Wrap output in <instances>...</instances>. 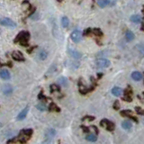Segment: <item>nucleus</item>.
Wrapping results in <instances>:
<instances>
[{
    "label": "nucleus",
    "mask_w": 144,
    "mask_h": 144,
    "mask_svg": "<svg viewBox=\"0 0 144 144\" xmlns=\"http://www.w3.org/2000/svg\"><path fill=\"white\" fill-rule=\"evenodd\" d=\"M81 128L83 129L85 132H89V128H88V127H86V126L82 125V126H81Z\"/></svg>",
    "instance_id": "473e14b6"
},
{
    "label": "nucleus",
    "mask_w": 144,
    "mask_h": 144,
    "mask_svg": "<svg viewBox=\"0 0 144 144\" xmlns=\"http://www.w3.org/2000/svg\"><path fill=\"white\" fill-rule=\"evenodd\" d=\"M0 24L3 25V26H6V27H16V24L14 22L13 20H11L10 18H3L0 20Z\"/></svg>",
    "instance_id": "20e7f679"
},
{
    "label": "nucleus",
    "mask_w": 144,
    "mask_h": 144,
    "mask_svg": "<svg viewBox=\"0 0 144 144\" xmlns=\"http://www.w3.org/2000/svg\"><path fill=\"white\" fill-rule=\"evenodd\" d=\"M3 92L5 95H10L13 92V88L10 85H5L3 88Z\"/></svg>",
    "instance_id": "dca6fc26"
},
{
    "label": "nucleus",
    "mask_w": 144,
    "mask_h": 144,
    "mask_svg": "<svg viewBox=\"0 0 144 144\" xmlns=\"http://www.w3.org/2000/svg\"><path fill=\"white\" fill-rule=\"evenodd\" d=\"M81 36H82L81 32L78 31V30H74L71 33L70 37H71V40L74 42H78L80 40H81Z\"/></svg>",
    "instance_id": "39448f33"
},
{
    "label": "nucleus",
    "mask_w": 144,
    "mask_h": 144,
    "mask_svg": "<svg viewBox=\"0 0 144 144\" xmlns=\"http://www.w3.org/2000/svg\"><path fill=\"white\" fill-rule=\"evenodd\" d=\"M132 126V122H130V121H124L122 122V127L124 129H125V130H131Z\"/></svg>",
    "instance_id": "a211bd4d"
},
{
    "label": "nucleus",
    "mask_w": 144,
    "mask_h": 144,
    "mask_svg": "<svg viewBox=\"0 0 144 144\" xmlns=\"http://www.w3.org/2000/svg\"><path fill=\"white\" fill-rule=\"evenodd\" d=\"M125 38L127 41L129 42L132 41V40L134 39V33H133L132 31H127L125 33Z\"/></svg>",
    "instance_id": "aec40b11"
},
{
    "label": "nucleus",
    "mask_w": 144,
    "mask_h": 144,
    "mask_svg": "<svg viewBox=\"0 0 144 144\" xmlns=\"http://www.w3.org/2000/svg\"><path fill=\"white\" fill-rule=\"evenodd\" d=\"M32 134H33V130H32V129H24V130H22L19 132L16 139L10 140V141H8V142L6 144H12L13 142H16V141H18V142L21 144H25L31 139Z\"/></svg>",
    "instance_id": "f257e3e1"
},
{
    "label": "nucleus",
    "mask_w": 144,
    "mask_h": 144,
    "mask_svg": "<svg viewBox=\"0 0 144 144\" xmlns=\"http://www.w3.org/2000/svg\"><path fill=\"white\" fill-rule=\"evenodd\" d=\"M121 115L122 116H125V117H129L131 119H132L134 122H138V119H137L135 116L132 115V112L130 111V110H124V111H122L121 112Z\"/></svg>",
    "instance_id": "6e6552de"
},
{
    "label": "nucleus",
    "mask_w": 144,
    "mask_h": 144,
    "mask_svg": "<svg viewBox=\"0 0 144 144\" xmlns=\"http://www.w3.org/2000/svg\"><path fill=\"white\" fill-rule=\"evenodd\" d=\"M10 72L7 70V69H1L0 70V78H3L5 80H7L10 78Z\"/></svg>",
    "instance_id": "9b49d317"
},
{
    "label": "nucleus",
    "mask_w": 144,
    "mask_h": 144,
    "mask_svg": "<svg viewBox=\"0 0 144 144\" xmlns=\"http://www.w3.org/2000/svg\"><path fill=\"white\" fill-rule=\"evenodd\" d=\"M137 48H138L139 52H141V53L142 54V55H144V44H142V43L139 44V45L137 46Z\"/></svg>",
    "instance_id": "bb28decb"
},
{
    "label": "nucleus",
    "mask_w": 144,
    "mask_h": 144,
    "mask_svg": "<svg viewBox=\"0 0 144 144\" xmlns=\"http://www.w3.org/2000/svg\"><path fill=\"white\" fill-rule=\"evenodd\" d=\"M135 111H136L139 114L144 115V110H143V109H141V107H136V108H135Z\"/></svg>",
    "instance_id": "c756f323"
},
{
    "label": "nucleus",
    "mask_w": 144,
    "mask_h": 144,
    "mask_svg": "<svg viewBox=\"0 0 144 144\" xmlns=\"http://www.w3.org/2000/svg\"><path fill=\"white\" fill-rule=\"evenodd\" d=\"M58 83H59V85H60V86H68V79L64 77H60L58 79Z\"/></svg>",
    "instance_id": "412c9836"
},
{
    "label": "nucleus",
    "mask_w": 144,
    "mask_h": 144,
    "mask_svg": "<svg viewBox=\"0 0 144 144\" xmlns=\"http://www.w3.org/2000/svg\"><path fill=\"white\" fill-rule=\"evenodd\" d=\"M96 66L99 69H105L110 66V61L106 60V59H100L96 61Z\"/></svg>",
    "instance_id": "423d86ee"
},
{
    "label": "nucleus",
    "mask_w": 144,
    "mask_h": 144,
    "mask_svg": "<svg viewBox=\"0 0 144 144\" xmlns=\"http://www.w3.org/2000/svg\"><path fill=\"white\" fill-rule=\"evenodd\" d=\"M92 128H94V129H95V131H96V133H98V129H97L96 126L93 125V126H92Z\"/></svg>",
    "instance_id": "f704fd0d"
},
{
    "label": "nucleus",
    "mask_w": 144,
    "mask_h": 144,
    "mask_svg": "<svg viewBox=\"0 0 144 144\" xmlns=\"http://www.w3.org/2000/svg\"><path fill=\"white\" fill-rule=\"evenodd\" d=\"M122 93V90L121 88H118V86H115L112 89V94L114 95V96H120Z\"/></svg>",
    "instance_id": "4468645a"
},
{
    "label": "nucleus",
    "mask_w": 144,
    "mask_h": 144,
    "mask_svg": "<svg viewBox=\"0 0 144 144\" xmlns=\"http://www.w3.org/2000/svg\"><path fill=\"white\" fill-rule=\"evenodd\" d=\"M29 38H30L29 33H27V32H21V33L17 35V37L16 38L14 42H20L22 45H26L27 42L29 41Z\"/></svg>",
    "instance_id": "f03ea898"
},
{
    "label": "nucleus",
    "mask_w": 144,
    "mask_h": 144,
    "mask_svg": "<svg viewBox=\"0 0 144 144\" xmlns=\"http://www.w3.org/2000/svg\"><path fill=\"white\" fill-rule=\"evenodd\" d=\"M1 125H2V124H0V126H1Z\"/></svg>",
    "instance_id": "c9c22d12"
},
{
    "label": "nucleus",
    "mask_w": 144,
    "mask_h": 144,
    "mask_svg": "<svg viewBox=\"0 0 144 144\" xmlns=\"http://www.w3.org/2000/svg\"><path fill=\"white\" fill-rule=\"evenodd\" d=\"M109 3H110L109 0H97V5L100 6V7H105Z\"/></svg>",
    "instance_id": "5701e85b"
},
{
    "label": "nucleus",
    "mask_w": 144,
    "mask_h": 144,
    "mask_svg": "<svg viewBox=\"0 0 144 144\" xmlns=\"http://www.w3.org/2000/svg\"><path fill=\"white\" fill-rule=\"evenodd\" d=\"M132 88H131L130 86H128V88H126V90L124 91V96L122 97V99H124V100H125V101H127V102H131V101L132 100Z\"/></svg>",
    "instance_id": "0eeeda50"
},
{
    "label": "nucleus",
    "mask_w": 144,
    "mask_h": 144,
    "mask_svg": "<svg viewBox=\"0 0 144 144\" xmlns=\"http://www.w3.org/2000/svg\"><path fill=\"white\" fill-rule=\"evenodd\" d=\"M28 111H29V107L28 106H26L24 108V109H23L22 111L20 112V114H18V116H17V120L19 121H21V120H24L25 117H26V115H27V113H28Z\"/></svg>",
    "instance_id": "9d476101"
},
{
    "label": "nucleus",
    "mask_w": 144,
    "mask_h": 144,
    "mask_svg": "<svg viewBox=\"0 0 144 144\" xmlns=\"http://www.w3.org/2000/svg\"><path fill=\"white\" fill-rule=\"evenodd\" d=\"M69 53L74 59H79L81 57V53L80 52H78L75 50H71V49H69Z\"/></svg>",
    "instance_id": "ddd939ff"
},
{
    "label": "nucleus",
    "mask_w": 144,
    "mask_h": 144,
    "mask_svg": "<svg viewBox=\"0 0 144 144\" xmlns=\"http://www.w3.org/2000/svg\"><path fill=\"white\" fill-rule=\"evenodd\" d=\"M47 56H48L47 52L44 50H41L39 52H38V58H39L41 60H44L46 58H47Z\"/></svg>",
    "instance_id": "2eb2a0df"
},
{
    "label": "nucleus",
    "mask_w": 144,
    "mask_h": 144,
    "mask_svg": "<svg viewBox=\"0 0 144 144\" xmlns=\"http://www.w3.org/2000/svg\"><path fill=\"white\" fill-rule=\"evenodd\" d=\"M36 108H37V109H39L40 111H45V110L47 109V107H46L45 104H43V103L38 104V105H36Z\"/></svg>",
    "instance_id": "a878e982"
},
{
    "label": "nucleus",
    "mask_w": 144,
    "mask_h": 144,
    "mask_svg": "<svg viewBox=\"0 0 144 144\" xmlns=\"http://www.w3.org/2000/svg\"><path fill=\"white\" fill-rule=\"evenodd\" d=\"M92 32H93V33L96 36H102L103 35L102 32L99 30V29H95V30H92Z\"/></svg>",
    "instance_id": "cd10ccee"
},
{
    "label": "nucleus",
    "mask_w": 144,
    "mask_h": 144,
    "mask_svg": "<svg viewBox=\"0 0 144 144\" xmlns=\"http://www.w3.org/2000/svg\"><path fill=\"white\" fill-rule=\"evenodd\" d=\"M42 144H52V142L50 141H44V142H42Z\"/></svg>",
    "instance_id": "72a5a7b5"
},
{
    "label": "nucleus",
    "mask_w": 144,
    "mask_h": 144,
    "mask_svg": "<svg viewBox=\"0 0 144 144\" xmlns=\"http://www.w3.org/2000/svg\"><path fill=\"white\" fill-rule=\"evenodd\" d=\"M55 134H56V132H55V130L53 129H50V130H48L47 132L45 133V137L47 139H52L55 136Z\"/></svg>",
    "instance_id": "f3484780"
},
{
    "label": "nucleus",
    "mask_w": 144,
    "mask_h": 144,
    "mask_svg": "<svg viewBox=\"0 0 144 144\" xmlns=\"http://www.w3.org/2000/svg\"><path fill=\"white\" fill-rule=\"evenodd\" d=\"M132 78L133 80H135V81H140V80H141V78H142V75H141V72L134 71L132 73Z\"/></svg>",
    "instance_id": "f8f14e48"
},
{
    "label": "nucleus",
    "mask_w": 144,
    "mask_h": 144,
    "mask_svg": "<svg viewBox=\"0 0 144 144\" xmlns=\"http://www.w3.org/2000/svg\"><path fill=\"white\" fill-rule=\"evenodd\" d=\"M120 108V104H119V102L118 101H115L114 102V110H118Z\"/></svg>",
    "instance_id": "7c9ffc66"
},
{
    "label": "nucleus",
    "mask_w": 144,
    "mask_h": 144,
    "mask_svg": "<svg viewBox=\"0 0 144 144\" xmlns=\"http://www.w3.org/2000/svg\"><path fill=\"white\" fill-rule=\"evenodd\" d=\"M12 57L14 60H17V61H22L24 60V58L23 56V54L21 53L20 52H14L12 53Z\"/></svg>",
    "instance_id": "1a4fd4ad"
},
{
    "label": "nucleus",
    "mask_w": 144,
    "mask_h": 144,
    "mask_svg": "<svg viewBox=\"0 0 144 144\" xmlns=\"http://www.w3.org/2000/svg\"><path fill=\"white\" fill-rule=\"evenodd\" d=\"M100 125L102 127H105V129L108 131V132H113L115 128V125H114V122H110L109 120L107 119H104L100 122Z\"/></svg>",
    "instance_id": "7ed1b4c3"
},
{
    "label": "nucleus",
    "mask_w": 144,
    "mask_h": 144,
    "mask_svg": "<svg viewBox=\"0 0 144 144\" xmlns=\"http://www.w3.org/2000/svg\"><path fill=\"white\" fill-rule=\"evenodd\" d=\"M50 91L54 92V91H60V88H59L57 85H52L50 86Z\"/></svg>",
    "instance_id": "c85d7f7f"
},
{
    "label": "nucleus",
    "mask_w": 144,
    "mask_h": 144,
    "mask_svg": "<svg viewBox=\"0 0 144 144\" xmlns=\"http://www.w3.org/2000/svg\"><path fill=\"white\" fill-rule=\"evenodd\" d=\"M86 140L88 141H92V142H94V141H96L97 138H96V135H94V134H88V135H86Z\"/></svg>",
    "instance_id": "393cba45"
},
{
    "label": "nucleus",
    "mask_w": 144,
    "mask_h": 144,
    "mask_svg": "<svg viewBox=\"0 0 144 144\" xmlns=\"http://www.w3.org/2000/svg\"><path fill=\"white\" fill-rule=\"evenodd\" d=\"M95 119V117H91V116H85L83 118V120H89V121H93Z\"/></svg>",
    "instance_id": "2f4dec72"
},
{
    "label": "nucleus",
    "mask_w": 144,
    "mask_h": 144,
    "mask_svg": "<svg viewBox=\"0 0 144 144\" xmlns=\"http://www.w3.org/2000/svg\"><path fill=\"white\" fill-rule=\"evenodd\" d=\"M49 110H50V111H52V112H60V108L57 106V105H55L54 103H52V104H50V107H49Z\"/></svg>",
    "instance_id": "b1692460"
},
{
    "label": "nucleus",
    "mask_w": 144,
    "mask_h": 144,
    "mask_svg": "<svg viewBox=\"0 0 144 144\" xmlns=\"http://www.w3.org/2000/svg\"><path fill=\"white\" fill-rule=\"evenodd\" d=\"M61 25H62L64 28H67V27H69V18L66 17V16H64V17H62L61 19Z\"/></svg>",
    "instance_id": "4be33fe9"
},
{
    "label": "nucleus",
    "mask_w": 144,
    "mask_h": 144,
    "mask_svg": "<svg viewBox=\"0 0 144 144\" xmlns=\"http://www.w3.org/2000/svg\"><path fill=\"white\" fill-rule=\"evenodd\" d=\"M131 21L132 23H135V24H139V23L141 22V17L138 14H133V16H131Z\"/></svg>",
    "instance_id": "6ab92c4d"
}]
</instances>
